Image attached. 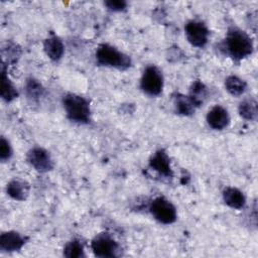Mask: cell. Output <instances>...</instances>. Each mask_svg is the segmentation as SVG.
Masks as SVG:
<instances>
[{
	"instance_id": "cell-17",
	"label": "cell",
	"mask_w": 258,
	"mask_h": 258,
	"mask_svg": "<svg viewBox=\"0 0 258 258\" xmlns=\"http://www.w3.org/2000/svg\"><path fill=\"white\" fill-rule=\"evenodd\" d=\"M18 93L16 91V88L13 86L11 81L6 76L5 72L2 71L1 75V97L3 100L10 102L17 98Z\"/></svg>"
},
{
	"instance_id": "cell-23",
	"label": "cell",
	"mask_w": 258,
	"mask_h": 258,
	"mask_svg": "<svg viewBox=\"0 0 258 258\" xmlns=\"http://www.w3.org/2000/svg\"><path fill=\"white\" fill-rule=\"evenodd\" d=\"M105 5L112 11H122L126 8L127 2L124 0H109L105 2Z\"/></svg>"
},
{
	"instance_id": "cell-3",
	"label": "cell",
	"mask_w": 258,
	"mask_h": 258,
	"mask_svg": "<svg viewBox=\"0 0 258 258\" xmlns=\"http://www.w3.org/2000/svg\"><path fill=\"white\" fill-rule=\"evenodd\" d=\"M96 59L98 63L110 67V68H116L120 70L127 69L130 67L131 60L130 57L117 48H115L112 45L109 44H102L98 47L96 51Z\"/></svg>"
},
{
	"instance_id": "cell-4",
	"label": "cell",
	"mask_w": 258,
	"mask_h": 258,
	"mask_svg": "<svg viewBox=\"0 0 258 258\" xmlns=\"http://www.w3.org/2000/svg\"><path fill=\"white\" fill-rule=\"evenodd\" d=\"M152 216L162 224H171L176 220V210L174 206L165 198L158 197L150 205Z\"/></svg>"
},
{
	"instance_id": "cell-13",
	"label": "cell",
	"mask_w": 258,
	"mask_h": 258,
	"mask_svg": "<svg viewBox=\"0 0 258 258\" xmlns=\"http://www.w3.org/2000/svg\"><path fill=\"white\" fill-rule=\"evenodd\" d=\"M225 203L233 209H242L245 206L246 199L241 190L236 187H226L223 191Z\"/></svg>"
},
{
	"instance_id": "cell-1",
	"label": "cell",
	"mask_w": 258,
	"mask_h": 258,
	"mask_svg": "<svg viewBox=\"0 0 258 258\" xmlns=\"http://www.w3.org/2000/svg\"><path fill=\"white\" fill-rule=\"evenodd\" d=\"M226 48L233 58L242 59L252 53L253 42L245 31L231 28L226 36Z\"/></svg>"
},
{
	"instance_id": "cell-19",
	"label": "cell",
	"mask_w": 258,
	"mask_h": 258,
	"mask_svg": "<svg viewBox=\"0 0 258 258\" xmlns=\"http://www.w3.org/2000/svg\"><path fill=\"white\" fill-rule=\"evenodd\" d=\"M63 255L69 258L84 257V250H83L82 244L77 240L71 241L66 245L63 250Z\"/></svg>"
},
{
	"instance_id": "cell-11",
	"label": "cell",
	"mask_w": 258,
	"mask_h": 258,
	"mask_svg": "<svg viewBox=\"0 0 258 258\" xmlns=\"http://www.w3.org/2000/svg\"><path fill=\"white\" fill-rule=\"evenodd\" d=\"M150 166L161 175L171 176L172 174L169 157L164 150H158L155 152L150 159Z\"/></svg>"
},
{
	"instance_id": "cell-15",
	"label": "cell",
	"mask_w": 258,
	"mask_h": 258,
	"mask_svg": "<svg viewBox=\"0 0 258 258\" xmlns=\"http://www.w3.org/2000/svg\"><path fill=\"white\" fill-rule=\"evenodd\" d=\"M239 113L242 118L250 121H255L258 115L256 101L253 99H247L241 102L239 105Z\"/></svg>"
},
{
	"instance_id": "cell-5",
	"label": "cell",
	"mask_w": 258,
	"mask_h": 258,
	"mask_svg": "<svg viewBox=\"0 0 258 258\" xmlns=\"http://www.w3.org/2000/svg\"><path fill=\"white\" fill-rule=\"evenodd\" d=\"M163 78L159 70L153 66L147 67L141 78V89L150 96H157L161 93Z\"/></svg>"
},
{
	"instance_id": "cell-22",
	"label": "cell",
	"mask_w": 258,
	"mask_h": 258,
	"mask_svg": "<svg viewBox=\"0 0 258 258\" xmlns=\"http://www.w3.org/2000/svg\"><path fill=\"white\" fill-rule=\"evenodd\" d=\"M12 155V149L11 146L9 144V142L4 138L1 137V141H0V159L2 161H5L7 159H9Z\"/></svg>"
},
{
	"instance_id": "cell-9",
	"label": "cell",
	"mask_w": 258,
	"mask_h": 258,
	"mask_svg": "<svg viewBox=\"0 0 258 258\" xmlns=\"http://www.w3.org/2000/svg\"><path fill=\"white\" fill-rule=\"evenodd\" d=\"M207 122L213 129L222 130L228 126L230 116L225 108L222 106H215L208 112Z\"/></svg>"
},
{
	"instance_id": "cell-16",
	"label": "cell",
	"mask_w": 258,
	"mask_h": 258,
	"mask_svg": "<svg viewBox=\"0 0 258 258\" xmlns=\"http://www.w3.org/2000/svg\"><path fill=\"white\" fill-rule=\"evenodd\" d=\"M225 87L231 95L241 96L246 91L247 85L242 79L236 76H230L225 81Z\"/></svg>"
},
{
	"instance_id": "cell-10",
	"label": "cell",
	"mask_w": 258,
	"mask_h": 258,
	"mask_svg": "<svg viewBox=\"0 0 258 258\" xmlns=\"http://www.w3.org/2000/svg\"><path fill=\"white\" fill-rule=\"evenodd\" d=\"M23 244H24L23 237L16 232L10 231V232H5L1 234L0 248L3 251H7V252L17 251L21 249Z\"/></svg>"
},
{
	"instance_id": "cell-6",
	"label": "cell",
	"mask_w": 258,
	"mask_h": 258,
	"mask_svg": "<svg viewBox=\"0 0 258 258\" xmlns=\"http://www.w3.org/2000/svg\"><path fill=\"white\" fill-rule=\"evenodd\" d=\"M184 31L185 36L191 45L203 47L207 44L210 32L208 27L203 22L191 20L186 23Z\"/></svg>"
},
{
	"instance_id": "cell-2",
	"label": "cell",
	"mask_w": 258,
	"mask_h": 258,
	"mask_svg": "<svg viewBox=\"0 0 258 258\" xmlns=\"http://www.w3.org/2000/svg\"><path fill=\"white\" fill-rule=\"evenodd\" d=\"M63 107L68 117L78 123H88L90 121V106L88 101L78 95L69 94L63 98Z\"/></svg>"
},
{
	"instance_id": "cell-21",
	"label": "cell",
	"mask_w": 258,
	"mask_h": 258,
	"mask_svg": "<svg viewBox=\"0 0 258 258\" xmlns=\"http://www.w3.org/2000/svg\"><path fill=\"white\" fill-rule=\"evenodd\" d=\"M26 94L29 98L36 100L38 98H40L43 94V88L41 86V84L34 79H29L26 83Z\"/></svg>"
},
{
	"instance_id": "cell-7",
	"label": "cell",
	"mask_w": 258,
	"mask_h": 258,
	"mask_svg": "<svg viewBox=\"0 0 258 258\" xmlns=\"http://www.w3.org/2000/svg\"><path fill=\"white\" fill-rule=\"evenodd\" d=\"M92 250L98 257H114L118 251V244L108 234H99L92 241Z\"/></svg>"
},
{
	"instance_id": "cell-8",
	"label": "cell",
	"mask_w": 258,
	"mask_h": 258,
	"mask_svg": "<svg viewBox=\"0 0 258 258\" xmlns=\"http://www.w3.org/2000/svg\"><path fill=\"white\" fill-rule=\"evenodd\" d=\"M30 165L39 172H45L52 168V160L46 150L40 147L32 148L27 154Z\"/></svg>"
},
{
	"instance_id": "cell-20",
	"label": "cell",
	"mask_w": 258,
	"mask_h": 258,
	"mask_svg": "<svg viewBox=\"0 0 258 258\" xmlns=\"http://www.w3.org/2000/svg\"><path fill=\"white\" fill-rule=\"evenodd\" d=\"M206 87L201 82H196L192 84L191 90H190V96L189 98L195 103L196 106H200L203 103V99L206 96Z\"/></svg>"
},
{
	"instance_id": "cell-12",
	"label": "cell",
	"mask_w": 258,
	"mask_h": 258,
	"mask_svg": "<svg viewBox=\"0 0 258 258\" xmlns=\"http://www.w3.org/2000/svg\"><path fill=\"white\" fill-rule=\"evenodd\" d=\"M43 47L46 55L52 60H58L62 56L64 51L62 41L54 35L45 39Z\"/></svg>"
},
{
	"instance_id": "cell-14",
	"label": "cell",
	"mask_w": 258,
	"mask_h": 258,
	"mask_svg": "<svg viewBox=\"0 0 258 258\" xmlns=\"http://www.w3.org/2000/svg\"><path fill=\"white\" fill-rule=\"evenodd\" d=\"M6 190L12 199L17 201H23L28 196L29 185L23 180L14 179L7 184Z\"/></svg>"
},
{
	"instance_id": "cell-18",
	"label": "cell",
	"mask_w": 258,
	"mask_h": 258,
	"mask_svg": "<svg viewBox=\"0 0 258 258\" xmlns=\"http://www.w3.org/2000/svg\"><path fill=\"white\" fill-rule=\"evenodd\" d=\"M195 103L189 97L183 95H177L175 98V108L176 111L181 115H190L195 112L196 109Z\"/></svg>"
}]
</instances>
